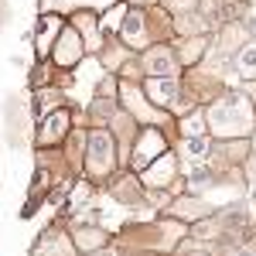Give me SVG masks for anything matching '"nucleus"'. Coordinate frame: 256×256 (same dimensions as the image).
Returning a JSON list of instances; mask_svg holds the SVG:
<instances>
[{"mask_svg":"<svg viewBox=\"0 0 256 256\" xmlns=\"http://www.w3.org/2000/svg\"><path fill=\"white\" fill-rule=\"evenodd\" d=\"M205 126L216 134V137L226 140H239L246 137L250 130L256 126V113H253V102L239 92H229V96L216 99L205 113Z\"/></svg>","mask_w":256,"mask_h":256,"instance_id":"f257e3e1","label":"nucleus"},{"mask_svg":"<svg viewBox=\"0 0 256 256\" xmlns=\"http://www.w3.org/2000/svg\"><path fill=\"white\" fill-rule=\"evenodd\" d=\"M116 164V147L106 130H89L86 137V171L89 178H106Z\"/></svg>","mask_w":256,"mask_h":256,"instance_id":"f03ea898","label":"nucleus"},{"mask_svg":"<svg viewBox=\"0 0 256 256\" xmlns=\"http://www.w3.org/2000/svg\"><path fill=\"white\" fill-rule=\"evenodd\" d=\"M174 174H178V158L164 150L154 164H147V168L140 171V181H144V188H168Z\"/></svg>","mask_w":256,"mask_h":256,"instance_id":"7ed1b4c3","label":"nucleus"},{"mask_svg":"<svg viewBox=\"0 0 256 256\" xmlns=\"http://www.w3.org/2000/svg\"><path fill=\"white\" fill-rule=\"evenodd\" d=\"M164 154V134L160 130H144L137 140V147H134V171H144L147 164H154V160Z\"/></svg>","mask_w":256,"mask_h":256,"instance_id":"20e7f679","label":"nucleus"},{"mask_svg":"<svg viewBox=\"0 0 256 256\" xmlns=\"http://www.w3.org/2000/svg\"><path fill=\"white\" fill-rule=\"evenodd\" d=\"M68 113L65 110H52L48 116L41 120V130H38V137H34V144L38 147H55V144H62V137L68 134Z\"/></svg>","mask_w":256,"mask_h":256,"instance_id":"39448f33","label":"nucleus"},{"mask_svg":"<svg viewBox=\"0 0 256 256\" xmlns=\"http://www.w3.org/2000/svg\"><path fill=\"white\" fill-rule=\"evenodd\" d=\"M31 256H76V246H72V239L62 229H44L41 239L34 242Z\"/></svg>","mask_w":256,"mask_h":256,"instance_id":"423d86ee","label":"nucleus"},{"mask_svg":"<svg viewBox=\"0 0 256 256\" xmlns=\"http://www.w3.org/2000/svg\"><path fill=\"white\" fill-rule=\"evenodd\" d=\"M144 68L150 72V79H174L178 55L171 48H150V52L144 55Z\"/></svg>","mask_w":256,"mask_h":256,"instance_id":"0eeeda50","label":"nucleus"},{"mask_svg":"<svg viewBox=\"0 0 256 256\" xmlns=\"http://www.w3.org/2000/svg\"><path fill=\"white\" fill-rule=\"evenodd\" d=\"M82 58V38H79V31L76 28H65L58 34V41H55V62L58 65H76V62Z\"/></svg>","mask_w":256,"mask_h":256,"instance_id":"6e6552de","label":"nucleus"},{"mask_svg":"<svg viewBox=\"0 0 256 256\" xmlns=\"http://www.w3.org/2000/svg\"><path fill=\"white\" fill-rule=\"evenodd\" d=\"M62 34V18H55V14H48V18L38 20V55H48L52 48H55V41H58Z\"/></svg>","mask_w":256,"mask_h":256,"instance_id":"1a4fd4ad","label":"nucleus"},{"mask_svg":"<svg viewBox=\"0 0 256 256\" xmlns=\"http://www.w3.org/2000/svg\"><path fill=\"white\" fill-rule=\"evenodd\" d=\"M72 246H76V250H82V253H99V250H102V246H106V232H102V229H96V226H92V229H86V226H76V232H72Z\"/></svg>","mask_w":256,"mask_h":256,"instance_id":"9d476101","label":"nucleus"},{"mask_svg":"<svg viewBox=\"0 0 256 256\" xmlns=\"http://www.w3.org/2000/svg\"><path fill=\"white\" fill-rule=\"evenodd\" d=\"M147 96L158 106H174L178 102V79H147Z\"/></svg>","mask_w":256,"mask_h":256,"instance_id":"9b49d317","label":"nucleus"},{"mask_svg":"<svg viewBox=\"0 0 256 256\" xmlns=\"http://www.w3.org/2000/svg\"><path fill=\"white\" fill-rule=\"evenodd\" d=\"M181 154H184V160H192V164H208V160H212L208 137H184V144H181Z\"/></svg>","mask_w":256,"mask_h":256,"instance_id":"f8f14e48","label":"nucleus"},{"mask_svg":"<svg viewBox=\"0 0 256 256\" xmlns=\"http://www.w3.org/2000/svg\"><path fill=\"white\" fill-rule=\"evenodd\" d=\"M168 212H174L178 218H208L212 216L208 202H202V198H181V202H174Z\"/></svg>","mask_w":256,"mask_h":256,"instance_id":"ddd939ff","label":"nucleus"},{"mask_svg":"<svg viewBox=\"0 0 256 256\" xmlns=\"http://www.w3.org/2000/svg\"><path fill=\"white\" fill-rule=\"evenodd\" d=\"M236 68L239 76H246V79H256V38L246 41L242 48L236 52Z\"/></svg>","mask_w":256,"mask_h":256,"instance_id":"4468645a","label":"nucleus"},{"mask_svg":"<svg viewBox=\"0 0 256 256\" xmlns=\"http://www.w3.org/2000/svg\"><path fill=\"white\" fill-rule=\"evenodd\" d=\"M120 28H123V34H126V41H130V44H144V34H147L144 14H126Z\"/></svg>","mask_w":256,"mask_h":256,"instance_id":"2eb2a0df","label":"nucleus"},{"mask_svg":"<svg viewBox=\"0 0 256 256\" xmlns=\"http://www.w3.org/2000/svg\"><path fill=\"white\" fill-rule=\"evenodd\" d=\"M76 28L82 31V38L89 41V52H99V34H96V18L92 14H76Z\"/></svg>","mask_w":256,"mask_h":256,"instance_id":"dca6fc26","label":"nucleus"},{"mask_svg":"<svg viewBox=\"0 0 256 256\" xmlns=\"http://www.w3.org/2000/svg\"><path fill=\"white\" fill-rule=\"evenodd\" d=\"M123 99H126V106L137 113V116L144 120H154V113H150V106L144 102V96H140V89H134V86H123Z\"/></svg>","mask_w":256,"mask_h":256,"instance_id":"f3484780","label":"nucleus"},{"mask_svg":"<svg viewBox=\"0 0 256 256\" xmlns=\"http://www.w3.org/2000/svg\"><path fill=\"white\" fill-rule=\"evenodd\" d=\"M113 195L123 198V202H140V198H144V184H137L134 178H123V181H120V188L113 184Z\"/></svg>","mask_w":256,"mask_h":256,"instance_id":"a211bd4d","label":"nucleus"},{"mask_svg":"<svg viewBox=\"0 0 256 256\" xmlns=\"http://www.w3.org/2000/svg\"><path fill=\"white\" fill-rule=\"evenodd\" d=\"M181 134L184 137H205L208 126H205V113H192V116L181 120Z\"/></svg>","mask_w":256,"mask_h":256,"instance_id":"6ab92c4d","label":"nucleus"},{"mask_svg":"<svg viewBox=\"0 0 256 256\" xmlns=\"http://www.w3.org/2000/svg\"><path fill=\"white\" fill-rule=\"evenodd\" d=\"M205 44H208V41L205 38H192L188 41V44H184V52H181V55H178V62H184V65H188V62H195V58H202V55H205Z\"/></svg>","mask_w":256,"mask_h":256,"instance_id":"aec40b11","label":"nucleus"},{"mask_svg":"<svg viewBox=\"0 0 256 256\" xmlns=\"http://www.w3.org/2000/svg\"><path fill=\"white\" fill-rule=\"evenodd\" d=\"M123 18H126V7H123V4H120V7H110L106 18H102V31H116L120 24H123Z\"/></svg>","mask_w":256,"mask_h":256,"instance_id":"412c9836","label":"nucleus"},{"mask_svg":"<svg viewBox=\"0 0 256 256\" xmlns=\"http://www.w3.org/2000/svg\"><path fill=\"white\" fill-rule=\"evenodd\" d=\"M198 0H168V7H174V10H188V7H195Z\"/></svg>","mask_w":256,"mask_h":256,"instance_id":"4be33fe9","label":"nucleus"},{"mask_svg":"<svg viewBox=\"0 0 256 256\" xmlns=\"http://www.w3.org/2000/svg\"><path fill=\"white\" fill-rule=\"evenodd\" d=\"M192 256H212V253H208V250H198V253H192Z\"/></svg>","mask_w":256,"mask_h":256,"instance_id":"5701e85b","label":"nucleus"},{"mask_svg":"<svg viewBox=\"0 0 256 256\" xmlns=\"http://www.w3.org/2000/svg\"><path fill=\"white\" fill-rule=\"evenodd\" d=\"M134 4H150V0H134Z\"/></svg>","mask_w":256,"mask_h":256,"instance_id":"b1692460","label":"nucleus"},{"mask_svg":"<svg viewBox=\"0 0 256 256\" xmlns=\"http://www.w3.org/2000/svg\"><path fill=\"white\" fill-rule=\"evenodd\" d=\"M253 195H256V181H253Z\"/></svg>","mask_w":256,"mask_h":256,"instance_id":"393cba45","label":"nucleus"}]
</instances>
